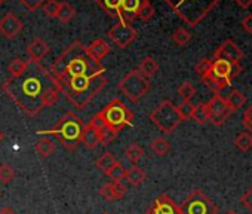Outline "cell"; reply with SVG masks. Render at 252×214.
Instances as JSON below:
<instances>
[{
    "label": "cell",
    "mask_w": 252,
    "mask_h": 214,
    "mask_svg": "<svg viewBox=\"0 0 252 214\" xmlns=\"http://www.w3.org/2000/svg\"><path fill=\"white\" fill-rule=\"evenodd\" d=\"M0 214H17V211L12 210L11 207H3L2 210H0Z\"/></svg>",
    "instance_id": "681fc988"
},
{
    "label": "cell",
    "mask_w": 252,
    "mask_h": 214,
    "mask_svg": "<svg viewBox=\"0 0 252 214\" xmlns=\"http://www.w3.org/2000/svg\"><path fill=\"white\" fill-rule=\"evenodd\" d=\"M104 71L105 67L91 60L86 52V46L80 40L70 43L49 69V73L55 80L79 76H96L104 74Z\"/></svg>",
    "instance_id": "7a4b0ae2"
},
{
    "label": "cell",
    "mask_w": 252,
    "mask_h": 214,
    "mask_svg": "<svg viewBox=\"0 0 252 214\" xmlns=\"http://www.w3.org/2000/svg\"><path fill=\"white\" fill-rule=\"evenodd\" d=\"M116 162H117V159L114 158V155L111 153V152H104L102 155H101V158L96 161V167L102 171V173H108L114 165H116Z\"/></svg>",
    "instance_id": "4dcf8cb0"
},
{
    "label": "cell",
    "mask_w": 252,
    "mask_h": 214,
    "mask_svg": "<svg viewBox=\"0 0 252 214\" xmlns=\"http://www.w3.org/2000/svg\"><path fill=\"white\" fill-rule=\"evenodd\" d=\"M144 0H122L120 3V20L132 23L138 17V11Z\"/></svg>",
    "instance_id": "ac0fdd59"
},
{
    "label": "cell",
    "mask_w": 252,
    "mask_h": 214,
    "mask_svg": "<svg viewBox=\"0 0 252 214\" xmlns=\"http://www.w3.org/2000/svg\"><path fill=\"white\" fill-rule=\"evenodd\" d=\"M242 71V67L239 63H231L222 58H212V66H211V71L209 74L215 76V77H222V79H228L230 82L233 79H236Z\"/></svg>",
    "instance_id": "7c38bea8"
},
{
    "label": "cell",
    "mask_w": 252,
    "mask_h": 214,
    "mask_svg": "<svg viewBox=\"0 0 252 214\" xmlns=\"http://www.w3.org/2000/svg\"><path fill=\"white\" fill-rule=\"evenodd\" d=\"M8 2V0H0V6H2L3 3H6Z\"/></svg>",
    "instance_id": "816d5d0a"
},
{
    "label": "cell",
    "mask_w": 252,
    "mask_h": 214,
    "mask_svg": "<svg viewBox=\"0 0 252 214\" xmlns=\"http://www.w3.org/2000/svg\"><path fill=\"white\" fill-rule=\"evenodd\" d=\"M242 27L245 32L248 33H252V15H246L242 21Z\"/></svg>",
    "instance_id": "7dc6e473"
},
{
    "label": "cell",
    "mask_w": 252,
    "mask_h": 214,
    "mask_svg": "<svg viewBox=\"0 0 252 214\" xmlns=\"http://www.w3.org/2000/svg\"><path fill=\"white\" fill-rule=\"evenodd\" d=\"M107 35L111 39V42L116 46H119L120 49H126L138 37L137 29L131 23L125 21V20H119L116 24H113V27L108 30Z\"/></svg>",
    "instance_id": "30bf717a"
},
{
    "label": "cell",
    "mask_w": 252,
    "mask_h": 214,
    "mask_svg": "<svg viewBox=\"0 0 252 214\" xmlns=\"http://www.w3.org/2000/svg\"><path fill=\"white\" fill-rule=\"evenodd\" d=\"M214 58H222L231 63H239L243 58V52L237 46L236 42H233L231 39H227L217 48V51L214 52Z\"/></svg>",
    "instance_id": "9a60e30c"
},
{
    "label": "cell",
    "mask_w": 252,
    "mask_h": 214,
    "mask_svg": "<svg viewBox=\"0 0 252 214\" xmlns=\"http://www.w3.org/2000/svg\"><path fill=\"white\" fill-rule=\"evenodd\" d=\"M245 101H246V97H245L239 89H233V91L228 94V97L225 98V103H227L228 109H230L231 112H236V110L242 109L243 104H245Z\"/></svg>",
    "instance_id": "cb8c5ba5"
},
{
    "label": "cell",
    "mask_w": 252,
    "mask_h": 214,
    "mask_svg": "<svg viewBox=\"0 0 252 214\" xmlns=\"http://www.w3.org/2000/svg\"><path fill=\"white\" fill-rule=\"evenodd\" d=\"M211 66H212V60H211V58H202V60L196 64L194 71H196L200 77H205V76L209 74Z\"/></svg>",
    "instance_id": "b9f144b4"
},
{
    "label": "cell",
    "mask_w": 252,
    "mask_h": 214,
    "mask_svg": "<svg viewBox=\"0 0 252 214\" xmlns=\"http://www.w3.org/2000/svg\"><path fill=\"white\" fill-rule=\"evenodd\" d=\"M126 180H128L129 184L132 186H140L144 180H146V173L138 167V165H132L126 170Z\"/></svg>",
    "instance_id": "d4e9b609"
},
{
    "label": "cell",
    "mask_w": 252,
    "mask_h": 214,
    "mask_svg": "<svg viewBox=\"0 0 252 214\" xmlns=\"http://www.w3.org/2000/svg\"><path fill=\"white\" fill-rule=\"evenodd\" d=\"M101 113L105 121V125L116 131H122L125 127H129L134 124L132 110L119 98L111 100L101 110Z\"/></svg>",
    "instance_id": "52a82bcc"
},
{
    "label": "cell",
    "mask_w": 252,
    "mask_h": 214,
    "mask_svg": "<svg viewBox=\"0 0 252 214\" xmlns=\"http://www.w3.org/2000/svg\"><path fill=\"white\" fill-rule=\"evenodd\" d=\"M26 71L18 77H8L2 91L30 118L37 116L60 100L58 86L52 74L37 61L27 60Z\"/></svg>",
    "instance_id": "6da1fadb"
},
{
    "label": "cell",
    "mask_w": 252,
    "mask_h": 214,
    "mask_svg": "<svg viewBox=\"0 0 252 214\" xmlns=\"http://www.w3.org/2000/svg\"><path fill=\"white\" fill-rule=\"evenodd\" d=\"M153 17H155V8H153L152 2H150V0H144V3L141 5V8L138 11L137 18H140V20H143L146 23V21H150Z\"/></svg>",
    "instance_id": "f35d334b"
},
{
    "label": "cell",
    "mask_w": 252,
    "mask_h": 214,
    "mask_svg": "<svg viewBox=\"0 0 252 214\" xmlns=\"http://www.w3.org/2000/svg\"><path fill=\"white\" fill-rule=\"evenodd\" d=\"M177 110H178V113H180L183 121H189L193 116L194 104H191V101H183L180 106H177Z\"/></svg>",
    "instance_id": "ab89813d"
},
{
    "label": "cell",
    "mask_w": 252,
    "mask_h": 214,
    "mask_svg": "<svg viewBox=\"0 0 252 214\" xmlns=\"http://www.w3.org/2000/svg\"><path fill=\"white\" fill-rule=\"evenodd\" d=\"M240 202H242V205H243L246 210H249V211L252 213V186L242 195Z\"/></svg>",
    "instance_id": "f6af8a7d"
},
{
    "label": "cell",
    "mask_w": 252,
    "mask_h": 214,
    "mask_svg": "<svg viewBox=\"0 0 252 214\" xmlns=\"http://www.w3.org/2000/svg\"><path fill=\"white\" fill-rule=\"evenodd\" d=\"M146 214H181V211L169 195H160L152 202Z\"/></svg>",
    "instance_id": "5bb4252c"
},
{
    "label": "cell",
    "mask_w": 252,
    "mask_h": 214,
    "mask_svg": "<svg viewBox=\"0 0 252 214\" xmlns=\"http://www.w3.org/2000/svg\"><path fill=\"white\" fill-rule=\"evenodd\" d=\"M171 37H172V42H174L175 45H178V46H186V45L190 43V40H191L190 32L186 30V29H183V27L177 29V30L172 33Z\"/></svg>",
    "instance_id": "836d02e7"
},
{
    "label": "cell",
    "mask_w": 252,
    "mask_h": 214,
    "mask_svg": "<svg viewBox=\"0 0 252 214\" xmlns=\"http://www.w3.org/2000/svg\"><path fill=\"white\" fill-rule=\"evenodd\" d=\"M60 5H61V2H58V0H46V2L42 5L43 14L48 18H57L58 11H60Z\"/></svg>",
    "instance_id": "d590c367"
},
{
    "label": "cell",
    "mask_w": 252,
    "mask_h": 214,
    "mask_svg": "<svg viewBox=\"0 0 252 214\" xmlns=\"http://www.w3.org/2000/svg\"><path fill=\"white\" fill-rule=\"evenodd\" d=\"M91 128H94V130H96V131H99V130H102L104 127H105V121H104V118H102V113L101 112H98L96 115H94L92 118H91V121H89V124H88Z\"/></svg>",
    "instance_id": "ee69618b"
},
{
    "label": "cell",
    "mask_w": 252,
    "mask_h": 214,
    "mask_svg": "<svg viewBox=\"0 0 252 214\" xmlns=\"http://www.w3.org/2000/svg\"><path fill=\"white\" fill-rule=\"evenodd\" d=\"M27 61H24L23 58H14V60H11V63H9V66H8V71H9V76L11 77H18V76H21L24 71H26V69H27Z\"/></svg>",
    "instance_id": "1f68e13d"
},
{
    "label": "cell",
    "mask_w": 252,
    "mask_h": 214,
    "mask_svg": "<svg viewBox=\"0 0 252 214\" xmlns=\"http://www.w3.org/2000/svg\"><path fill=\"white\" fill-rule=\"evenodd\" d=\"M95 2L105 14L120 20V3H122V0H95Z\"/></svg>",
    "instance_id": "7402d4cb"
},
{
    "label": "cell",
    "mask_w": 252,
    "mask_h": 214,
    "mask_svg": "<svg viewBox=\"0 0 252 214\" xmlns=\"http://www.w3.org/2000/svg\"><path fill=\"white\" fill-rule=\"evenodd\" d=\"M55 80V79H54ZM60 94H63L76 110H83L85 107L105 88L108 79L104 74L96 76H79L55 80Z\"/></svg>",
    "instance_id": "3957f363"
},
{
    "label": "cell",
    "mask_w": 252,
    "mask_h": 214,
    "mask_svg": "<svg viewBox=\"0 0 252 214\" xmlns=\"http://www.w3.org/2000/svg\"><path fill=\"white\" fill-rule=\"evenodd\" d=\"M150 149L155 155L158 156H165L169 150H171V144L165 137H156L152 143H150Z\"/></svg>",
    "instance_id": "f1b7e54d"
},
{
    "label": "cell",
    "mask_w": 252,
    "mask_h": 214,
    "mask_svg": "<svg viewBox=\"0 0 252 214\" xmlns=\"http://www.w3.org/2000/svg\"><path fill=\"white\" fill-rule=\"evenodd\" d=\"M82 143L88 149H95L99 144V134H98V131L91 128L89 125H85L83 133H82Z\"/></svg>",
    "instance_id": "603a6c76"
},
{
    "label": "cell",
    "mask_w": 252,
    "mask_h": 214,
    "mask_svg": "<svg viewBox=\"0 0 252 214\" xmlns=\"http://www.w3.org/2000/svg\"><path fill=\"white\" fill-rule=\"evenodd\" d=\"M5 140V134H3V131L2 130H0V143H2Z\"/></svg>",
    "instance_id": "f907efd6"
},
{
    "label": "cell",
    "mask_w": 252,
    "mask_h": 214,
    "mask_svg": "<svg viewBox=\"0 0 252 214\" xmlns=\"http://www.w3.org/2000/svg\"><path fill=\"white\" fill-rule=\"evenodd\" d=\"M102 214H108V213H102Z\"/></svg>",
    "instance_id": "db71d44e"
},
{
    "label": "cell",
    "mask_w": 252,
    "mask_h": 214,
    "mask_svg": "<svg viewBox=\"0 0 252 214\" xmlns=\"http://www.w3.org/2000/svg\"><path fill=\"white\" fill-rule=\"evenodd\" d=\"M242 124L245 125L246 131H252V104H251V107H248L246 112L243 113Z\"/></svg>",
    "instance_id": "bcb514c9"
},
{
    "label": "cell",
    "mask_w": 252,
    "mask_h": 214,
    "mask_svg": "<svg viewBox=\"0 0 252 214\" xmlns=\"http://www.w3.org/2000/svg\"><path fill=\"white\" fill-rule=\"evenodd\" d=\"M143 155H144V150H143V147L138 143L129 144L128 147H126V150H125L126 159H128L132 165H137V162L143 158Z\"/></svg>",
    "instance_id": "f546056e"
},
{
    "label": "cell",
    "mask_w": 252,
    "mask_h": 214,
    "mask_svg": "<svg viewBox=\"0 0 252 214\" xmlns=\"http://www.w3.org/2000/svg\"><path fill=\"white\" fill-rule=\"evenodd\" d=\"M15 171L9 164H0V183L8 184L14 180Z\"/></svg>",
    "instance_id": "60d3db41"
},
{
    "label": "cell",
    "mask_w": 252,
    "mask_h": 214,
    "mask_svg": "<svg viewBox=\"0 0 252 214\" xmlns=\"http://www.w3.org/2000/svg\"><path fill=\"white\" fill-rule=\"evenodd\" d=\"M98 134H99V144L107 146V144H110V143L117 137L119 131H116V130H113V128H110V127L105 125L102 130L98 131Z\"/></svg>",
    "instance_id": "8d00e7d4"
},
{
    "label": "cell",
    "mask_w": 252,
    "mask_h": 214,
    "mask_svg": "<svg viewBox=\"0 0 252 214\" xmlns=\"http://www.w3.org/2000/svg\"><path fill=\"white\" fill-rule=\"evenodd\" d=\"M234 144H236V147H237L239 150H242V152H249V150L252 149V136H251V133H249V131L240 133V134L236 137Z\"/></svg>",
    "instance_id": "d6a6232c"
},
{
    "label": "cell",
    "mask_w": 252,
    "mask_h": 214,
    "mask_svg": "<svg viewBox=\"0 0 252 214\" xmlns=\"http://www.w3.org/2000/svg\"><path fill=\"white\" fill-rule=\"evenodd\" d=\"M143 76H146L147 79L155 76L158 71H159V63L153 58V57H144L140 64H138V69H137Z\"/></svg>",
    "instance_id": "44dd1931"
},
{
    "label": "cell",
    "mask_w": 252,
    "mask_h": 214,
    "mask_svg": "<svg viewBox=\"0 0 252 214\" xmlns=\"http://www.w3.org/2000/svg\"><path fill=\"white\" fill-rule=\"evenodd\" d=\"M86 52H88V55L91 57L92 61L101 64V60L111 52V48L104 39H95L86 46Z\"/></svg>",
    "instance_id": "2e32d148"
},
{
    "label": "cell",
    "mask_w": 252,
    "mask_h": 214,
    "mask_svg": "<svg viewBox=\"0 0 252 214\" xmlns=\"http://www.w3.org/2000/svg\"><path fill=\"white\" fill-rule=\"evenodd\" d=\"M163 2L189 27H196L221 0H163Z\"/></svg>",
    "instance_id": "5b68a950"
},
{
    "label": "cell",
    "mask_w": 252,
    "mask_h": 214,
    "mask_svg": "<svg viewBox=\"0 0 252 214\" xmlns=\"http://www.w3.org/2000/svg\"><path fill=\"white\" fill-rule=\"evenodd\" d=\"M74 15H76L74 6H71L68 2H61L60 11H58V15H57V20L61 24H67V23H70L74 18Z\"/></svg>",
    "instance_id": "83f0119b"
},
{
    "label": "cell",
    "mask_w": 252,
    "mask_h": 214,
    "mask_svg": "<svg viewBox=\"0 0 252 214\" xmlns=\"http://www.w3.org/2000/svg\"><path fill=\"white\" fill-rule=\"evenodd\" d=\"M107 176L111 178V181H116V183H120V181H123L125 180V177H126V170H125V167L117 161L116 162V165L107 173Z\"/></svg>",
    "instance_id": "74e56055"
},
{
    "label": "cell",
    "mask_w": 252,
    "mask_h": 214,
    "mask_svg": "<svg viewBox=\"0 0 252 214\" xmlns=\"http://www.w3.org/2000/svg\"><path fill=\"white\" fill-rule=\"evenodd\" d=\"M181 214H217V205L200 189H194L180 205Z\"/></svg>",
    "instance_id": "9c48e42d"
},
{
    "label": "cell",
    "mask_w": 252,
    "mask_h": 214,
    "mask_svg": "<svg viewBox=\"0 0 252 214\" xmlns=\"http://www.w3.org/2000/svg\"><path fill=\"white\" fill-rule=\"evenodd\" d=\"M234 2L243 9H248L249 6H252V0H234Z\"/></svg>",
    "instance_id": "c3c4849f"
},
{
    "label": "cell",
    "mask_w": 252,
    "mask_h": 214,
    "mask_svg": "<svg viewBox=\"0 0 252 214\" xmlns=\"http://www.w3.org/2000/svg\"><path fill=\"white\" fill-rule=\"evenodd\" d=\"M27 54H29L30 60L40 63V60L45 58V57L49 54V45H48L43 39L36 37V39H33V40L29 43V46H27Z\"/></svg>",
    "instance_id": "d6986e66"
},
{
    "label": "cell",
    "mask_w": 252,
    "mask_h": 214,
    "mask_svg": "<svg viewBox=\"0 0 252 214\" xmlns=\"http://www.w3.org/2000/svg\"><path fill=\"white\" fill-rule=\"evenodd\" d=\"M126 190H128V187H126L122 181L120 183L110 181V183H105L101 186L99 193L105 201H116V199L123 198L126 195Z\"/></svg>",
    "instance_id": "e0dca14e"
},
{
    "label": "cell",
    "mask_w": 252,
    "mask_h": 214,
    "mask_svg": "<svg viewBox=\"0 0 252 214\" xmlns=\"http://www.w3.org/2000/svg\"><path fill=\"white\" fill-rule=\"evenodd\" d=\"M150 121L163 134H172L183 122V119L177 110V106H174V103L171 100H163L162 103H159L155 107L150 113Z\"/></svg>",
    "instance_id": "8992f818"
},
{
    "label": "cell",
    "mask_w": 252,
    "mask_h": 214,
    "mask_svg": "<svg viewBox=\"0 0 252 214\" xmlns=\"http://www.w3.org/2000/svg\"><path fill=\"white\" fill-rule=\"evenodd\" d=\"M206 106H208V110H209V121L215 127H221L228 119V116L233 113L228 109L225 98L221 97L220 94H214L212 98L206 103Z\"/></svg>",
    "instance_id": "8fae6325"
},
{
    "label": "cell",
    "mask_w": 252,
    "mask_h": 214,
    "mask_svg": "<svg viewBox=\"0 0 252 214\" xmlns=\"http://www.w3.org/2000/svg\"><path fill=\"white\" fill-rule=\"evenodd\" d=\"M83 128V121L74 112H67L51 130H40L36 133L40 136H54L67 150H74L82 143Z\"/></svg>",
    "instance_id": "277c9868"
},
{
    "label": "cell",
    "mask_w": 252,
    "mask_h": 214,
    "mask_svg": "<svg viewBox=\"0 0 252 214\" xmlns=\"http://www.w3.org/2000/svg\"><path fill=\"white\" fill-rule=\"evenodd\" d=\"M24 29L23 21L12 12H8L0 20V36L5 39H15Z\"/></svg>",
    "instance_id": "4fadbf2b"
},
{
    "label": "cell",
    "mask_w": 252,
    "mask_h": 214,
    "mask_svg": "<svg viewBox=\"0 0 252 214\" xmlns=\"http://www.w3.org/2000/svg\"><path fill=\"white\" fill-rule=\"evenodd\" d=\"M178 94L183 98V101H191V98L196 94V88L191 82H183L178 86Z\"/></svg>",
    "instance_id": "e575fe53"
},
{
    "label": "cell",
    "mask_w": 252,
    "mask_h": 214,
    "mask_svg": "<svg viewBox=\"0 0 252 214\" xmlns=\"http://www.w3.org/2000/svg\"><path fill=\"white\" fill-rule=\"evenodd\" d=\"M18 2L30 12H34L37 11L39 8H42V5L46 2V0H18Z\"/></svg>",
    "instance_id": "7bdbcfd3"
},
{
    "label": "cell",
    "mask_w": 252,
    "mask_h": 214,
    "mask_svg": "<svg viewBox=\"0 0 252 214\" xmlns=\"http://www.w3.org/2000/svg\"><path fill=\"white\" fill-rule=\"evenodd\" d=\"M34 150L40 155V158H48L55 153L57 146L51 139H42L34 144Z\"/></svg>",
    "instance_id": "484cf974"
},
{
    "label": "cell",
    "mask_w": 252,
    "mask_h": 214,
    "mask_svg": "<svg viewBox=\"0 0 252 214\" xmlns=\"http://www.w3.org/2000/svg\"><path fill=\"white\" fill-rule=\"evenodd\" d=\"M191 119L197 125H205L209 121V110H208L206 103H199V104L194 106V112H193Z\"/></svg>",
    "instance_id": "4316f807"
},
{
    "label": "cell",
    "mask_w": 252,
    "mask_h": 214,
    "mask_svg": "<svg viewBox=\"0 0 252 214\" xmlns=\"http://www.w3.org/2000/svg\"><path fill=\"white\" fill-rule=\"evenodd\" d=\"M202 82L205 83V86L208 89H211L214 94H220L222 89H225L227 86H230V80L228 79H222V77H215L212 74H208L205 77H202Z\"/></svg>",
    "instance_id": "ffe728a7"
},
{
    "label": "cell",
    "mask_w": 252,
    "mask_h": 214,
    "mask_svg": "<svg viewBox=\"0 0 252 214\" xmlns=\"http://www.w3.org/2000/svg\"><path fill=\"white\" fill-rule=\"evenodd\" d=\"M225 214H237V213H234V211H227Z\"/></svg>",
    "instance_id": "f5cc1de1"
},
{
    "label": "cell",
    "mask_w": 252,
    "mask_h": 214,
    "mask_svg": "<svg viewBox=\"0 0 252 214\" xmlns=\"http://www.w3.org/2000/svg\"><path fill=\"white\" fill-rule=\"evenodd\" d=\"M119 91L132 103H138L150 89V80L137 69L129 71L117 85Z\"/></svg>",
    "instance_id": "ba28073f"
}]
</instances>
